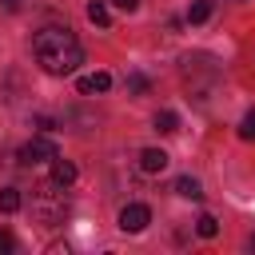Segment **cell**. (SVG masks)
Here are the masks:
<instances>
[{"label":"cell","instance_id":"cell-11","mask_svg":"<svg viewBox=\"0 0 255 255\" xmlns=\"http://www.w3.org/2000/svg\"><path fill=\"white\" fill-rule=\"evenodd\" d=\"M195 235H199V239H215V235H219V219H215V215H199V219H195Z\"/></svg>","mask_w":255,"mask_h":255},{"label":"cell","instance_id":"cell-6","mask_svg":"<svg viewBox=\"0 0 255 255\" xmlns=\"http://www.w3.org/2000/svg\"><path fill=\"white\" fill-rule=\"evenodd\" d=\"M108 88H112V76H108V72H92V76L80 80V92H84V96H100V92H108Z\"/></svg>","mask_w":255,"mask_h":255},{"label":"cell","instance_id":"cell-14","mask_svg":"<svg viewBox=\"0 0 255 255\" xmlns=\"http://www.w3.org/2000/svg\"><path fill=\"white\" fill-rule=\"evenodd\" d=\"M239 139H247V143L255 139V108H251V112L239 120Z\"/></svg>","mask_w":255,"mask_h":255},{"label":"cell","instance_id":"cell-8","mask_svg":"<svg viewBox=\"0 0 255 255\" xmlns=\"http://www.w3.org/2000/svg\"><path fill=\"white\" fill-rule=\"evenodd\" d=\"M151 128H155V131H159V135H171V131H175V128H179V116H175V112H167V108H163V112H155V120H151Z\"/></svg>","mask_w":255,"mask_h":255},{"label":"cell","instance_id":"cell-12","mask_svg":"<svg viewBox=\"0 0 255 255\" xmlns=\"http://www.w3.org/2000/svg\"><path fill=\"white\" fill-rule=\"evenodd\" d=\"M211 16V0H191V8H187V20L191 24H203Z\"/></svg>","mask_w":255,"mask_h":255},{"label":"cell","instance_id":"cell-17","mask_svg":"<svg viewBox=\"0 0 255 255\" xmlns=\"http://www.w3.org/2000/svg\"><path fill=\"white\" fill-rule=\"evenodd\" d=\"M116 8H124V12H135V8H139V0H116Z\"/></svg>","mask_w":255,"mask_h":255},{"label":"cell","instance_id":"cell-18","mask_svg":"<svg viewBox=\"0 0 255 255\" xmlns=\"http://www.w3.org/2000/svg\"><path fill=\"white\" fill-rule=\"evenodd\" d=\"M0 8H8V12H16V8H20V0H0Z\"/></svg>","mask_w":255,"mask_h":255},{"label":"cell","instance_id":"cell-16","mask_svg":"<svg viewBox=\"0 0 255 255\" xmlns=\"http://www.w3.org/2000/svg\"><path fill=\"white\" fill-rule=\"evenodd\" d=\"M12 247H16V243H12V235H8V231H0V255H4V251H12Z\"/></svg>","mask_w":255,"mask_h":255},{"label":"cell","instance_id":"cell-9","mask_svg":"<svg viewBox=\"0 0 255 255\" xmlns=\"http://www.w3.org/2000/svg\"><path fill=\"white\" fill-rule=\"evenodd\" d=\"M175 195H183V199H203V187H199V179L179 175V179H175Z\"/></svg>","mask_w":255,"mask_h":255},{"label":"cell","instance_id":"cell-15","mask_svg":"<svg viewBox=\"0 0 255 255\" xmlns=\"http://www.w3.org/2000/svg\"><path fill=\"white\" fill-rule=\"evenodd\" d=\"M128 92L143 96V92H147V76H128Z\"/></svg>","mask_w":255,"mask_h":255},{"label":"cell","instance_id":"cell-4","mask_svg":"<svg viewBox=\"0 0 255 255\" xmlns=\"http://www.w3.org/2000/svg\"><path fill=\"white\" fill-rule=\"evenodd\" d=\"M147 223H151V211H147V203H128V207L120 211V231H128V235H139Z\"/></svg>","mask_w":255,"mask_h":255},{"label":"cell","instance_id":"cell-10","mask_svg":"<svg viewBox=\"0 0 255 255\" xmlns=\"http://www.w3.org/2000/svg\"><path fill=\"white\" fill-rule=\"evenodd\" d=\"M88 20H92L96 28H108V24H112V12H108V4H104V0H92V4H88Z\"/></svg>","mask_w":255,"mask_h":255},{"label":"cell","instance_id":"cell-5","mask_svg":"<svg viewBox=\"0 0 255 255\" xmlns=\"http://www.w3.org/2000/svg\"><path fill=\"white\" fill-rule=\"evenodd\" d=\"M167 167V151H159V147H143L139 151V171L143 175H159Z\"/></svg>","mask_w":255,"mask_h":255},{"label":"cell","instance_id":"cell-2","mask_svg":"<svg viewBox=\"0 0 255 255\" xmlns=\"http://www.w3.org/2000/svg\"><path fill=\"white\" fill-rule=\"evenodd\" d=\"M68 187L64 183H40L36 187V195H32V211H36V219L40 223H60L64 215H68V195H64Z\"/></svg>","mask_w":255,"mask_h":255},{"label":"cell","instance_id":"cell-1","mask_svg":"<svg viewBox=\"0 0 255 255\" xmlns=\"http://www.w3.org/2000/svg\"><path fill=\"white\" fill-rule=\"evenodd\" d=\"M32 56L48 76H68L84 64V48L68 24H48L32 36Z\"/></svg>","mask_w":255,"mask_h":255},{"label":"cell","instance_id":"cell-7","mask_svg":"<svg viewBox=\"0 0 255 255\" xmlns=\"http://www.w3.org/2000/svg\"><path fill=\"white\" fill-rule=\"evenodd\" d=\"M52 179H56V183H64V187H68V183H76V163L56 155V159H52Z\"/></svg>","mask_w":255,"mask_h":255},{"label":"cell","instance_id":"cell-3","mask_svg":"<svg viewBox=\"0 0 255 255\" xmlns=\"http://www.w3.org/2000/svg\"><path fill=\"white\" fill-rule=\"evenodd\" d=\"M56 155H60L56 143L44 139V135H40V139H28V143L20 147V163H28V167H32V163H52Z\"/></svg>","mask_w":255,"mask_h":255},{"label":"cell","instance_id":"cell-19","mask_svg":"<svg viewBox=\"0 0 255 255\" xmlns=\"http://www.w3.org/2000/svg\"><path fill=\"white\" fill-rule=\"evenodd\" d=\"M251 247H255V235H251Z\"/></svg>","mask_w":255,"mask_h":255},{"label":"cell","instance_id":"cell-13","mask_svg":"<svg viewBox=\"0 0 255 255\" xmlns=\"http://www.w3.org/2000/svg\"><path fill=\"white\" fill-rule=\"evenodd\" d=\"M0 211H20V191L16 187H0Z\"/></svg>","mask_w":255,"mask_h":255}]
</instances>
